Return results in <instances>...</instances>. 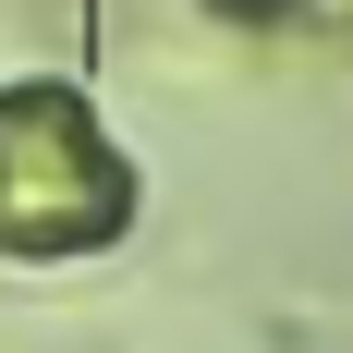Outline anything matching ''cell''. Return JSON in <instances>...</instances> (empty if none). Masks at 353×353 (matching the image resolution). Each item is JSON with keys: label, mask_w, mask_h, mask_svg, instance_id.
I'll list each match as a JSON object with an SVG mask.
<instances>
[{"label": "cell", "mask_w": 353, "mask_h": 353, "mask_svg": "<svg viewBox=\"0 0 353 353\" xmlns=\"http://www.w3.org/2000/svg\"><path fill=\"white\" fill-rule=\"evenodd\" d=\"M219 12H292V0H219Z\"/></svg>", "instance_id": "1"}]
</instances>
